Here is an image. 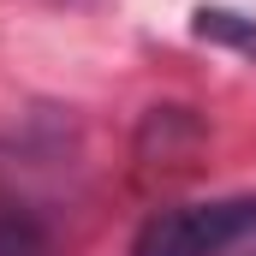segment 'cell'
Instances as JSON below:
<instances>
[{
  "label": "cell",
  "instance_id": "obj_1",
  "mask_svg": "<svg viewBox=\"0 0 256 256\" xmlns=\"http://www.w3.org/2000/svg\"><path fill=\"white\" fill-rule=\"evenodd\" d=\"M256 232V196H202L143 220L126 256H226Z\"/></svg>",
  "mask_w": 256,
  "mask_h": 256
},
{
  "label": "cell",
  "instance_id": "obj_2",
  "mask_svg": "<svg viewBox=\"0 0 256 256\" xmlns=\"http://www.w3.org/2000/svg\"><path fill=\"white\" fill-rule=\"evenodd\" d=\"M191 36L208 42V48H226L244 66H256V18L238 12V6H196L191 12Z\"/></svg>",
  "mask_w": 256,
  "mask_h": 256
},
{
  "label": "cell",
  "instance_id": "obj_3",
  "mask_svg": "<svg viewBox=\"0 0 256 256\" xmlns=\"http://www.w3.org/2000/svg\"><path fill=\"white\" fill-rule=\"evenodd\" d=\"M0 256H48V232L36 226V214H24V208L0 214Z\"/></svg>",
  "mask_w": 256,
  "mask_h": 256
}]
</instances>
